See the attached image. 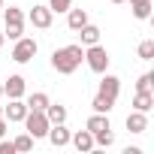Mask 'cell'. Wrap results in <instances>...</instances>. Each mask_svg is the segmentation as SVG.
I'll return each mask as SVG.
<instances>
[{
	"label": "cell",
	"mask_w": 154,
	"mask_h": 154,
	"mask_svg": "<svg viewBox=\"0 0 154 154\" xmlns=\"http://www.w3.org/2000/svg\"><path fill=\"white\" fill-rule=\"evenodd\" d=\"M3 136H6V118L0 115V139H3Z\"/></svg>",
	"instance_id": "27"
},
{
	"label": "cell",
	"mask_w": 154,
	"mask_h": 154,
	"mask_svg": "<svg viewBox=\"0 0 154 154\" xmlns=\"http://www.w3.org/2000/svg\"><path fill=\"white\" fill-rule=\"evenodd\" d=\"M85 60H88V66H91L94 72H106L112 57H109V51L97 42V45H88V48H85Z\"/></svg>",
	"instance_id": "5"
},
{
	"label": "cell",
	"mask_w": 154,
	"mask_h": 154,
	"mask_svg": "<svg viewBox=\"0 0 154 154\" xmlns=\"http://www.w3.org/2000/svg\"><path fill=\"white\" fill-rule=\"evenodd\" d=\"M0 97H3V82H0Z\"/></svg>",
	"instance_id": "29"
},
{
	"label": "cell",
	"mask_w": 154,
	"mask_h": 154,
	"mask_svg": "<svg viewBox=\"0 0 154 154\" xmlns=\"http://www.w3.org/2000/svg\"><path fill=\"white\" fill-rule=\"evenodd\" d=\"M75 33L82 36V45H97V42H100V33H103V30H100L97 24H91V21H88L85 27H79Z\"/></svg>",
	"instance_id": "13"
},
{
	"label": "cell",
	"mask_w": 154,
	"mask_h": 154,
	"mask_svg": "<svg viewBox=\"0 0 154 154\" xmlns=\"http://www.w3.org/2000/svg\"><path fill=\"white\" fill-rule=\"evenodd\" d=\"M24 127H27V133H30L33 139H45L51 121L45 118V112H33V109H27V115H24Z\"/></svg>",
	"instance_id": "3"
},
{
	"label": "cell",
	"mask_w": 154,
	"mask_h": 154,
	"mask_svg": "<svg viewBox=\"0 0 154 154\" xmlns=\"http://www.w3.org/2000/svg\"><path fill=\"white\" fill-rule=\"evenodd\" d=\"M3 21H6V30H3V36H9V39H18V36L24 33V12H21L18 6H9V9H3Z\"/></svg>",
	"instance_id": "2"
},
{
	"label": "cell",
	"mask_w": 154,
	"mask_h": 154,
	"mask_svg": "<svg viewBox=\"0 0 154 154\" xmlns=\"http://www.w3.org/2000/svg\"><path fill=\"white\" fill-rule=\"evenodd\" d=\"M36 51H39L36 39H30V36H18V39H15V48H12V60H15V63H30Z\"/></svg>",
	"instance_id": "4"
},
{
	"label": "cell",
	"mask_w": 154,
	"mask_h": 154,
	"mask_svg": "<svg viewBox=\"0 0 154 154\" xmlns=\"http://www.w3.org/2000/svg\"><path fill=\"white\" fill-rule=\"evenodd\" d=\"M0 115H3V106H0Z\"/></svg>",
	"instance_id": "32"
},
{
	"label": "cell",
	"mask_w": 154,
	"mask_h": 154,
	"mask_svg": "<svg viewBox=\"0 0 154 154\" xmlns=\"http://www.w3.org/2000/svg\"><path fill=\"white\" fill-rule=\"evenodd\" d=\"M82 60H85V48L82 45H63V48H54V54H51V66L60 75L75 72L82 66Z\"/></svg>",
	"instance_id": "1"
},
{
	"label": "cell",
	"mask_w": 154,
	"mask_h": 154,
	"mask_svg": "<svg viewBox=\"0 0 154 154\" xmlns=\"http://www.w3.org/2000/svg\"><path fill=\"white\" fill-rule=\"evenodd\" d=\"M24 115H27V103L21 97H15V100H9V106H3V118L9 124L12 121H24Z\"/></svg>",
	"instance_id": "8"
},
{
	"label": "cell",
	"mask_w": 154,
	"mask_h": 154,
	"mask_svg": "<svg viewBox=\"0 0 154 154\" xmlns=\"http://www.w3.org/2000/svg\"><path fill=\"white\" fill-rule=\"evenodd\" d=\"M127 130H130V133H145V130H148V112H136V109H133V112L127 115Z\"/></svg>",
	"instance_id": "12"
},
{
	"label": "cell",
	"mask_w": 154,
	"mask_h": 154,
	"mask_svg": "<svg viewBox=\"0 0 154 154\" xmlns=\"http://www.w3.org/2000/svg\"><path fill=\"white\" fill-rule=\"evenodd\" d=\"M3 39H6V36H3V30H0V45H3Z\"/></svg>",
	"instance_id": "28"
},
{
	"label": "cell",
	"mask_w": 154,
	"mask_h": 154,
	"mask_svg": "<svg viewBox=\"0 0 154 154\" xmlns=\"http://www.w3.org/2000/svg\"><path fill=\"white\" fill-rule=\"evenodd\" d=\"M115 142V133H112V127L109 130H100V133H94V145H100V148H109Z\"/></svg>",
	"instance_id": "20"
},
{
	"label": "cell",
	"mask_w": 154,
	"mask_h": 154,
	"mask_svg": "<svg viewBox=\"0 0 154 154\" xmlns=\"http://www.w3.org/2000/svg\"><path fill=\"white\" fill-rule=\"evenodd\" d=\"M69 142L75 145V148H79V151H94L97 145H94V133L85 127V130H75L72 136H69Z\"/></svg>",
	"instance_id": "11"
},
{
	"label": "cell",
	"mask_w": 154,
	"mask_h": 154,
	"mask_svg": "<svg viewBox=\"0 0 154 154\" xmlns=\"http://www.w3.org/2000/svg\"><path fill=\"white\" fill-rule=\"evenodd\" d=\"M130 9L139 21H145V18H151V0H130Z\"/></svg>",
	"instance_id": "18"
},
{
	"label": "cell",
	"mask_w": 154,
	"mask_h": 154,
	"mask_svg": "<svg viewBox=\"0 0 154 154\" xmlns=\"http://www.w3.org/2000/svg\"><path fill=\"white\" fill-rule=\"evenodd\" d=\"M12 145H15V151H30V148H33V136L24 130V133H21V136H18Z\"/></svg>",
	"instance_id": "22"
},
{
	"label": "cell",
	"mask_w": 154,
	"mask_h": 154,
	"mask_svg": "<svg viewBox=\"0 0 154 154\" xmlns=\"http://www.w3.org/2000/svg\"><path fill=\"white\" fill-rule=\"evenodd\" d=\"M48 103H51V100H48V94H42V91H36V94L27 97V109H33V112H45Z\"/></svg>",
	"instance_id": "19"
},
{
	"label": "cell",
	"mask_w": 154,
	"mask_h": 154,
	"mask_svg": "<svg viewBox=\"0 0 154 154\" xmlns=\"http://www.w3.org/2000/svg\"><path fill=\"white\" fill-rule=\"evenodd\" d=\"M45 118H48L51 124H63V121H66V106H60V103H48V106H45Z\"/></svg>",
	"instance_id": "16"
},
{
	"label": "cell",
	"mask_w": 154,
	"mask_h": 154,
	"mask_svg": "<svg viewBox=\"0 0 154 154\" xmlns=\"http://www.w3.org/2000/svg\"><path fill=\"white\" fill-rule=\"evenodd\" d=\"M0 9H3V0H0Z\"/></svg>",
	"instance_id": "31"
},
{
	"label": "cell",
	"mask_w": 154,
	"mask_h": 154,
	"mask_svg": "<svg viewBox=\"0 0 154 154\" xmlns=\"http://www.w3.org/2000/svg\"><path fill=\"white\" fill-rule=\"evenodd\" d=\"M97 94L115 103L118 94H121V79H118V75H103V82H100V91H97Z\"/></svg>",
	"instance_id": "7"
},
{
	"label": "cell",
	"mask_w": 154,
	"mask_h": 154,
	"mask_svg": "<svg viewBox=\"0 0 154 154\" xmlns=\"http://www.w3.org/2000/svg\"><path fill=\"white\" fill-rule=\"evenodd\" d=\"M72 6V0H48V9L51 12H66Z\"/></svg>",
	"instance_id": "24"
},
{
	"label": "cell",
	"mask_w": 154,
	"mask_h": 154,
	"mask_svg": "<svg viewBox=\"0 0 154 154\" xmlns=\"http://www.w3.org/2000/svg\"><path fill=\"white\" fill-rule=\"evenodd\" d=\"M66 24H69V30H79V27H85L88 24V9H66Z\"/></svg>",
	"instance_id": "14"
},
{
	"label": "cell",
	"mask_w": 154,
	"mask_h": 154,
	"mask_svg": "<svg viewBox=\"0 0 154 154\" xmlns=\"http://www.w3.org/2000/svg\"><path fill=\"white\" fill-rule=\"evenodd\" d=\"M139 57H142V60H154V39L139 42Z\"/></svg>",
	"instance_id": "23"
},
{
	"label": "cell",
	"mask_w": 154,
	"mask_h": 154,
	"mask_svg": "<svg viewBox=\"0 0 154 154\" xmlns=\"http://www.w3.org/2000/svg\"><path fill=\"white\" fill-rule=\"evenodd\" d=\"M24 91H27V85H24V75H9V79L3 82V94H6L9 100H15V97H24Z\"/></svg>",
	"instance_id": "10"
},
{
	"label": "cell",
	"mask_w": 154,
	"mask_h": 154,
	"mask_svg": "<svg viewBox=\"0 0 154 154\" xmlns=\"http://www.w3.org/2000/svg\"><path fill=\"white\" fill-rule=\"evenodd\" d=\"M112 106H115V103H112V100H106V97H100V94H97V97H94V103H91V109H94V112H103V115H109V112H112Z\"/></svg>",
	"instance_id": "21"
},
{
	"label": "cell",
	"mask_w": 154,
	"mask_h": 154,
	"mask_svg": "<svg viewBox=\"0 0 154 154\" xmlns=\"http://www.w3.org/2000/svg\"><path fill=\"white\" fill-rule=\"evenodd\" d=\"M0 154H15V145L6 142V139H0Z\"/></svg>",
	"instance_id": "26"
},
{
	"label": "cell",
	"mask_w": 154,
	"mask_h": 154,
	"mask_svg": "<svg viewBox=\"0 0 154 154\" xmlns=\"http://www.w3.org/2000/svg\"><path fill=\"white\" fill-rule=\"evenodd\" d=\"M69 136H72V133H69L63 124H51V127H48V133H45V139H48L54 148H63V145H69Z\"/></svg>",
	"instance_id": "9"
},
{
	"label": "cell",
	"mask_w": 154,
	"mask_h": 154,
	"mask_svg": "<svg viewBox=\"0 0 154 154\" xmlns=\"http://www.w3.org/2000/svg\"><path fill=\"white\" fill-rule=\"evenodd\" d=\"M151 82H154V75L151 72H142L139 82H136V91H151Z\"/></svg>",
	"instance_id": "25"
},
{
	"label": "cell",
	"mask_w": 154,
	"mask_h": 154,
	"mask_svg": "<svg viewBox=\"0 0 154 154\" xmlns=\"http://www.w3.org/2000/svg\"><path fill=\"white\" fill-rule=\"evenodd\" d=\"M151 106H154V94H151V91H136L133 109H136V112H151Z\"/></svg>",
	"instance_id": "15"
},
{
	"label": "cell",
	"mask_w": 154,
	"mask_h": 154,
	"mask_svg": "<svg viewBox=\"0 0 154 154\" xmlns=\"http://www.w3.org/2000/svg\"><path fill=\"white\" fill-rule=\"evenodd\" d=\"M27 18H30V24H33V27H39V30H48V27H51V21H54V12H51L48 6H33Z\"/></svg>",
	"instance_id": "6"
},
{
	"label": "cell",
	"mask_w": 154,
	"mask_h": 154,
	"mask_svg": "<svg viewBox=\"0 0 154 154\" xmlns=\"http://www.w3.org/2000/svg\"><path fill=\"white\" fill-rule=\"evenodd\" d=\"M91 133H100V130H109L112 124H109V115H103V112H94L91 118H88V124H85Z\"/></svg>",
	"instance_id": "17"
},
{
	"label": "cell",
	"mask_w": 154,
	"mask_h": 154,
	"mask_svg": "<svg viewBox=\"0 0 154 154\" xmlns=\"http://www.w3.org/2000/svg\"><path fill=\"white\" fill-rule=\"evenodd\" d=\"M112 3H124V0H112Z\"/></svg>",
	"instance_id": "30"
}]
</instances>
